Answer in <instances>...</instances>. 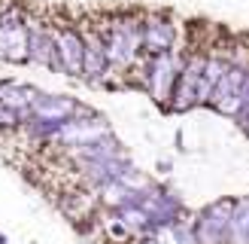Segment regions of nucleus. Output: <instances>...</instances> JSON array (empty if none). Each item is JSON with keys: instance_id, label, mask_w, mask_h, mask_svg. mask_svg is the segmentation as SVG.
I'll return each instance as SVG.
<instances>
[{"instance_id": "f257e3e1", "label": "nucleus", "mask_w": 249, "mask_h": 244, "mask_svg": "<svg viewBox=\"0 0 249 244\" xmlns=\"http://www.w3.org/2000/svg\"><path fill=\"white\" fill-rule=\"evenodd\" d=\"M104 43H107V55L109 64L119 73H137L143 55V12H116L109 16L104 24H97Z\"/></svg>"}, {"instance_id": "f03ea898", "label": "nucleus", "mask_w": 249, "mask_h": 244, "mask_svg": "<svg viewBox=\"0 0 249 244\" xmlns=\"http://www.w3.org/2000/svg\"><path fill=\"white\" fill-rule=\"evenodd\" d=\"M179 64H182V55L173 49V52H164V55H146L140 61V67H137L140 70V85L161 110H167L173 101V85H177V77H179Z\"/></svg>"}, {"instance_id": "7ed1b4c3", "label": "nucleus", "mask_w": 249, "mask_h": 244, "mask_svg": "<svg viewBox=\"0 0 249 244\" xmlns=\"http://www.w3.org/2000/svg\"><path fill=\"white\" fill-rule=\"evenodd\" d=\"M0 61L31 64V19L18 6L0 12Z\"/></svg>"}, {"instance_id": "20e7f679", "label": "nucleus", "mask_w": 249, "mask_h": 244, "mask_svg": "<svg viewBox=\"0 0 249 244\" xmlns=\"http://www.w3.org/2000/svg\"><path fill=\"white\" fill-rule=\"evenodd\" d=\"M234 202H237L234 195H222V199L204 204L201 211L192 217L195 235H197V241H201V244H228Z\"/></svg>"}, {"instance_id": "39448f33", "label": "nucleus", "mask_w": 249, "mask_h": 244, "mask_svg": "<svg viewBox=\"0 0 249 244\" xmlns=\"http://www.w3.org/2000/svg\"><path fill=\"white\" fill-rule=\"evenodd\" d=\"M207 58H210V52H204V49H192V52L182 55L179 77H177V85H173V101L167 107V113H185V110L197 107V85H201Z\"/></svg>"}, {"instance_id": "423d86ee", "label": "nucleus", "mask_w": 249, "mask_h": 244, "mask_svg": "<svg viewBox=\"0 0 249 244\" xmlns=\"http://www.w3.org/2000/svg\"><path fill=\"white\" fill-rule=\"evenodd\" d=\"M137 204L143 207V211L149 214V220L155 223V229H164V226H173L179 223V220H185L189 214H185V204L182 199L173 189L161 186V183H152L146 192H140V199H137Z\"/></svg>"}, {"instance_id": "0eeeda50", "label": "nucleus", "mask_w": 249, "mask_h": 244, "mask_svg": "<svg viewBox=\"0 0 249 244\" xmlns=\"http://www.w3.org/2000/svg\"><path fill=\"white\" fill-rule=\"evenodd\" d=\"M58 49V73L70 80H82L85 70V37L76 24H52Z\"/></svg>"}, {"instance_id": "6e6552de", "label": "nucleus", "mask_w": 249, "mask_h": 244, "mask_svg": "<svg viewBox=\"0 0 249 244\" xmlns=\"http://www.w3.org/2000/svg\"><path fill=\"white\" fill-rule=\"evenodd\" d=\"M107 134H113V128H109V122L101 116V113H82V116H73L67 119L64 125H61L58 131V141L52 146H58V150H67V146H82V143H91V141H101L107 138Z\"/></svg>"}, {"instance_id": "1a4fd4ad", "label": "nucleus", "mask_w": 249, "mask_h": 244, "mask_svg": "<svg viewBox=\"0 0 249 244\" xmlns=\"http://www.w3.org/2000/svg\"><path fill=\"white\" fill-rule=\"evenodd\" d=\"M134 159L128 156V150H122L109 159H101V162H91V165H82L79 168V180L85 189H97L104 183H113V180H124L134 171Z\"/></svg>"}, {"instance_id": "9d476101", "label": "nucleus", "mask_w": 249, "mask_h": 244, "mask_svg": "<svg viewBox=\"0 0 249 244\" xmlns=\"http://www.w3.org/2000/svg\"><path fill=\"white\" fill-rule=\"evenodd\" d=\"M246 64H237V61H231L225 77H222V82L216 85L213 92V101H210V107L216 110V113L228 116V119H237L240 113V89H243V80H246Z\"/></svg>"}, {"instance_id": "9b49d317", "label": "nucleus", "mask_w": 249, "mask_h": 244, "mask_svg": "<svg viewBox=\"0 0 249 244\" xmlns=\"http://www.w3.org/2000/svg\"><path fill=\"white\" fill-rule=\"evenodd\" d=\"M177 46V24L164 12H143V55H164Z\"/></svg>"}, {"instance_id": "f8f14e48", "label": "nucleus", "mask_w": 249, "mask_h": 244, "mask_svg": "<svg viewBox=\"0 0 249 244\" xmlns=\"http://www.w3.org/2000/svg\"><path fill=\"white\" fill-rule=\"evenodd\" d=\"M85 37V70H82V82L89 85H109V73H113V64H109L107 55V43L97 28L82 31Z\"/></svg>"}, {"instance_id": "ddd939ff", "label": "nucleus", "mask_w": 249, "mask_h": 244, "mask_svg": "<svg viewBox=\"0 0 249 244\" xmlns=\"http://www.w3.org/2000/svg\"><path fill=\"white\" fill-rule=\"evenodd\" d=\"M82 113H91V107H85L73 95H49V92H43L36 98V104L31 110V116L46 119V122H67V119L82 116Z\"/></svg>"}, {"instance_id": "4468645a", "label": "nucleus", "mask_w": 249, "mask_h": 244, "mask_svg": "<svg viewBox=\"0 0 249 244\" xmlns=\"http://www.w3.org/2000/svg\"><path fill=\"white\" fill-rule=\"evenodd\" d=\"M122 150L124 146H122V141L116 138V134H107V138H101V141L82 143V146H67V150H58V153H61V159H67V162L79 171L82 165L101 162V159H109V156H116Z\"/></svg>"}, {"instance_id": "2eb2a0df", "label": "nucleus", "mask_w": 249, "mask_h": 244, "mask_svg": "<svg viewBox=\"0 0 249 244\" xmlns=\"http://www.w3.org/2000/svg\"><path fill=\"white\" fill-rule=\"evenodd\" d=\"M31 64H40L46 70L58 73V49H55L52 24H43L34 19H31Z\"/></svg>"}, {"instance_id": "dca6fc26", "label": "nucleus", "mask_w": 249, "mask_h": 244, "mask_svg": "<svg viewBox=\"0 0 249 244\" xmlns=\"http://www.w3.org/2000/svg\"><path fill=\"white\" fill-rule=\"evenodd\" d=\"M40 95H43V92L36 89V85H31V82H16V80H9L3 98H0V104L9 107V110H16L21 119H31V110H34V104H36V98H40Z\"/></svg>"}, {"instance_id": "f3484780", "label": "nucleus", "mask_w": 249, "mask_h": 244, "mask_svg": "<svg viewBox=\"0 0 249 244\" xmlns=\"http://www.w3.org/2000/svg\"><path fill=\"white\" fill-rule=\"evenodd\" d=\"M228 64H231L228 58L210 52L207 64H204V73H201V85H197V107H210V101H213V92H216V85L222 82V77H225Z\"/></svg>"}, {"instance_id": "a211bd4d", "label": "nucleus", "mask_w": 249, "mask_h": 244, "mask_svg": "<svg viewBox=\"0 0 249 244\" xmlns=\"http://www.w3.org/2000/svg\"><path fill=\"white\" fill-rule=\"evenodd\" d=\"M97 202H101L104 211H122V207L134 204L140 199V192H134L124 180H113V183H104V186H97Z\"/></svg>"}, {"instance_id": "6ab92c4d", "label": "nucleus", "mask_w": 249, "mask_h": 244, "mask_svg": "<svg viewBox=\"0 0 249 244\" xmlns=\"http://www.w3.org/2000/svg\"><path fill=\"white\" fill-rule=\"evenodd\" d=\"M228 244H249V195H240V199L234 202Z\"/></svg>"}, {"instance_id": "aec40b11", "label": "nucleus", "mask_w": 249, "mask_h": 244, "mask_svg": "<svg viewBox=\"0 0 249 244\" xmlns=\"http://www.w3.org/2000/svg\"><path fill=\"white\" fill-rule=\"evenodd\" d=\"M234 122H237V125H240V128H243V131L249 134V110H243V113H240L237 119H234Z\"/></svg>"}, {"instance_id": "412c9836", "label": "nucleus", "mask_w": 249, "mask_h": 244, "mask_svg": "<svg viewBox=\"0 0 249 244\" xmlns=\"http://www.w3.org/2000/svg\"><path fill=\"white\" fill-rule=\"evenodd\" d=\"M137 244H167V241H164V235H161V232H155L152 238H143V241H137Z\"/></svg>"}, {"instance_id": "4be33fe9", "label": "nucleus", "mask_w": 249, "mask_h": 244, "mask_svg": "<svg viewBox=\"0 0 249 244\" xmlns=\"http://www.w3.org/2000/svg\"><path fill=\"white\" fill-rule=\"evenodd\" d=\"M6 85H9V80H0V98H3V92H6Z\"/></svg>"}, {"instance_id": "5701e85b", "label": "nucleus", "mask_w": 249, "mask_h": 244, "mask_svg": "<svg viewBox=\"0 0 249 244\" xmlns=\"http://www.w3.org/2000/svg\"><path fill=\"white\" fill-rule=\"evenodd\" d=\"M0 244H6V238H3V235H0Z\"/></svg>"}]
</instances>
